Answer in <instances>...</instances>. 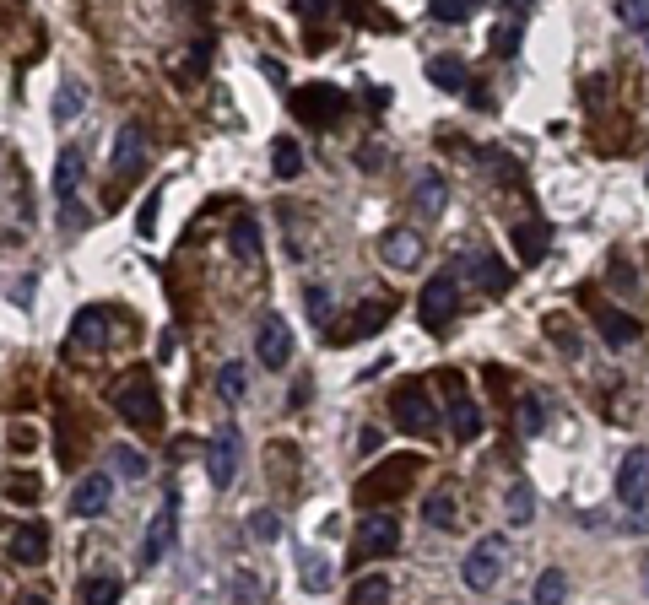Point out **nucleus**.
Wrapping results in <instances>:
<instances>
[{
	"instance_id": "obj_1",
	"label": "nucleus",
	"mask_w": 649,
	"mask_h": 605,
	"mask_svg": "<svg viewBox=\"0 0 649 605\" xmlns=\"http://www.w3.org/2000/svg\"><path fill=\"white\" fill-rule=\"evenodd\" d=\"M109 400H114V411L125 416L130 427H141V433H157V427H163V400H157V384H152L147 368L130 373Z\"/></svg>"
},
{
	"instance_id": "obj_2",
	"label": "nucleus",
	"mask_w": 649,
	"mask_h": 605,
	"mask_svg": "<svg viewBox=\"0 0 649 605\" xmlns=\"http://www.w3.org/2000/svg\"><path fill=\"white\" fill-rule=\"evenodd\" d=\"M503 568H509V541H503V535H482V541L466 551V568H460V578H466L471 595H487V589L503 578Z\"/></svg>"
},
{
	"instance_id": "obj_3",
	"label": "nucleus",
	"mask_w": 649,
	"mask_h": 605,
	"mask_svg": "<svg viewBox=\"0 0 649 605\" xmlns=\"http://www.w3.org/2000/svg\"><path fill=\"white\" fill-rule=\"evenodd\" d=\"M287 109H293V119H303V125H336V119L347 114V92L330 87V82H309L287 98Z\"/></svg>"
},
{
	"instance_id": "obj_4",
	"label": "nucleus",
	"mask_w": 649,
	"mask_h": 605,
	"mask_svg": "<svg viewBox=\"0 0 649 605\" xmlns=\"http://www.w3.org/2000/svg\"><path fill=\"white\" fill-rule=\"evenodd\" d=\"M390 416H395V427L412 433V438H433V433H439V411H433V400H428V389H422V384L395 389V395H390Z\"/></svg>"
},
{
	"instance_id": "obj_5",
	"label": "nucleus",
	"mask_w": 649,
	"mask_h": 605,
	"mask_svg": "<svg viewBox=\"0 0 649 605\" xmlns=\"http://www.w3.org/2000/svg\"><path fill=\"white\" fill-rule=\"evenodd\" d=\"M617 497H622V508L639 514V524L649 519V449H628V460L617 470ZM639 524H633V530H639Z\"/></svg>"
},
{
	"instance_id": "obj_6",
	"label": "nucleus",
	"mask_w": 649,
	"mask_h": 605,
	"mask_svg": "<svg viewBox=\"0 0 649 605\" xmlns=\"http://www.w3.org/2000/svg\"><path fill=\"white\" fill-rule=\"evenodd\" d=\"M238 427H217L206 443V476H211V487H233V476H238Z\"/></svg>"
},
{
	"instance_id": "obj_7",
	"label": "nucleus",
	"mask_w": 649,
	"mask_h": 605,
	"mask_svg": "<svg viewBox=\"0 0 649 605\" xmlns=\"http://www.w3.org/2000/svg\"><path fill=\"white\" fill-rule=\"evenodd\" d=\"M109 168H114L119 184L141 179V168H147V130H141V125H125V130H119V136H114V152H109Z\"/></svg>"
},
{
	"instance_id": "obj_8",
	"label": "nucleus",
	"mask_w": 649,
	"mask_h": 605,
	"mask_svg": "<svg viewBox=\"0 0 649 605\" xmlns=\"http://www.w3.org/2000/svg\"><path fill=\"white\" fill-rule=\"evenodd\" d=\"M174 535H179V492L168 487L163 497V508H157V519H152V530H147V541H141V562H163L168 557V546H174Z\"/></svg>"
},
{
	"instance_id": "obj_9",
	"label": "nucleus",
	"mask_w": 649,
	"mask_h": 605,
	"mask_svg": "<svg viewBox=\"0 0 649 605\" xmlns=\"http://www.w3.org/2000/svg\"><path fill=\"white\" fill-rule=\"evenodd\" d=\"M455 271H444V276H433L428 287H422V298H417V308H422V325L428 330H444L449 325V314H455Z\"/></svg>"
},
{
	"instance_id": "obj_10",
	"label": "nucleus",
	"mask_w": 649,
	"mask_h": 605,
	"mask_svg": "<svg viewBox=\"0 0 649 605\" xmlns=\"http://www.w3.org/2000/svg\"><path fill=\"white\" fill-rule=\"evenodd\" d=\"M590 319H595V330H601V341L612 346V352H628V346L639 341V319L622 314V308H612V303H595Z\"/></svg>"
},
{
	"instance_id": "obj_11",
	"label": "nucleus",
	"mask_w": 649,
	"mask_h": 605,
	"mask_svg": "<svg viewBox=\"0 0 649 605\" xmlns=\"http://www.w3.org/2000/svg\"><path fill=\"white\" fill-rule=\"evenodd\" d=\"M255 352L266 368H287V357H293V330L282 325V314H266L255 330Z\"/></svg>"
},
{
	"instance_id": "obj_12",
	"label": "nucleus",
	"mask_w": 649,
	"mask_h": 605,
	"mask_svg": "<svg viewBox=\"0 0 649 605\" xmlns=\"http://www.w3.org/2000/svg\"><path fill=\"white\" fill-rule=\"evenodd\" d=\"M395 546H401V524L390 514H368L357 530V557H390Z\"/></svg>"
},
{
	"instance_id": "obj_13",
	"label": "nucleus",
	"mask_w": 649,
	"mask_h": 605,
	"mask_svg": "<svg viewBox=\"0 0 649 605\" xmlns=\"http://www.w3.org/2000/svg\"><path fill=\"white\" fill-rule=\"evenodd\" d=\"M6 557L11 562H22V568H33V562H44L49 557V524H17L11 530V541H6Z\"/></svg>"
},
{
	"instance_id": "obj_14",
	"label": "nucleus",
	"mask_w": 649,
	"mask_h": 605,
	"mask_svg": "<svg viewBox=\"0 0 649 605\" xmlns=\"http://www.w3.org/2000/svg\"><path fill=\"white\" fill-rule=\"evenodd\" d=\"M384 325H390V303H363V308L347 319V325L325 330V341H330V346H347V341H357V335H374V330H384Z\"/></svg>"
},
{
	"instance_id": "obj_15",
	"label": "nucleus",
	"mask_w": 649,
	"mask_h": 605,
	"mask_svg": "<svg viewBox=\"0 0 649 605\" xmlns=\"http://www.w3.org/2000/svg\"><path fill=\"white\" fill-rule=\"evenodd\" d=\"M379 254H384V265H395V271H412V265L422 260V238L412 233V227H384Z\"/></svg>"
},
{
	"instance_id": "obj_16",
	"label": "nucleus",
	"mask_w": 649,
	"mask_h": 605,
	"mask_svg": "<svg viewBox=\"0 0 649 605\" xmlns=\"http://www.w3.org/2000/svg\"><path fill=\"white\" fill-rule=\"evenodd\" d=\"M103 335H109V314H103V308H76L71 330H65V346H71V352H87Z\"/></svg>"
},
{
	"instance_id": "obj_17",
	"label": "nucleus",
	"mask_w": 649,
	"mask_h": 605,
	"mask_svg": "<svg viewBox=\"0 0 649 605\" xmlns=\"http://www.w3.org/2000/svg\"><path fill=\"white\" fill-rule=\"evenodd\" d=\"M109 497H114V481L109 476H87V481H76V492H71V514H109Z\"/></svg>"
},
{
	"instance_id": "obj_18",
	"label": "nucleus",
	"mask_w": 649,
	"mask_h": 605,
	"mask_svg": "<svg viewBox=\"0 0 649 605\" xmlns=\"http://www.w3.org/2000/svg\"><path fill=\"white\" fill-rule=\"evenodd\" d=\"M82 168H87L82 146H65L60 163H55V200H60V206H71L76 190H82Z\"/></svg>"
},
{
	"instance_id": "obj_19",
	"label": "nucleus",
	"mask_w": 649,
	"mask_h": 605,
	"mask_svg": "<svg viewBox=\"0 0 649 605\" xmlns=\"http://www.w3.org/2000/svg\"><path fill=\"white\" fill-rule=\"evenodd\" d=\"M412 206H417V217L422 222H433V217H444V206H449V184H444V173H422L417 179V195H412Z\"/></svg>"
},
{
	"instance_id": "obj_20",
	"label": "nucleus",
	"mask_w": 649,
	"mask_h": 605,
	"mask_svg": "<svg viewBox=\"0 0 649 605\" xmlns=\"http://www.w3.org/2000/svg\"><path fill=\"white\" fill-rule=\"evenodd\" d=\"M417 465H422V460H412V454H401V460H384L374 476L363 481V503H368V497H390L395 487H401V476H412Z\"/></svg>"
},
{
	"instance_id": "obj_21",
	"label": "nucleus",
	"mask_w": 649,
	"mask_h": 605,
	"mask_svg": "<svg viewBox=\"0 0 649 605\" xmlns=\"http://www.w3.org/2000/svg\"><path fill=\"white\" fill-rule=\"evenodd\" d=\"M552 249V227L547 222H514V254L525 265H541V254Z\"/></svg>"
},
{
	"instance_id": "obj_22",
	"label": "nucleus",
	"mask_w": 649,
	"mask_h": 605,
	"mask_svg": "<svg viewBox=\"0 0 649 605\" xmlns=\"http://www.w3.org/2000/svg\"><path fill=\"white\" fill-rule=\"evenodd\" d=\"M228 249H233L244 265H260V260H266V244H260V222H255V217H238L233 233H228Z\"/></svg>"
},
{
	"instance_id": "obj_23",
	"label": "nucleus",
	"mask_w": 649,
	"mask_h": 605,
	"mask_svg": "<svg viewBox=\"0 0 649 605\" xmlns=\"http://www.w3.org/2000/svg\"><path fill=\"white\" fill-rule=\"evenodd\" d=\"M449 427H455V443L482 438V411H476V400L460 395V389H455V400H449Z\"/></svg>"
},
{
	"instance_id": "obj_24",
	"label": "nucleus",
	"mask_w": 649,
	"mask_h": 605,
	"mask_svg": "<svg viewBox=\"0 0 649 605\" xmlns=\"http://www.w3.org/2000/svg\"><path fill=\"white\" fill-rule=\"evenodd\" d=\"M466 276H471L482 292H509V281H514V276L493 260V254H471V260H466Z\"/></svg>"
},
{
	"instance_id": "obj_25",
	"label": "nucleus",
	"mask_w": 649,
	"mask_h": 605,
	"mask_svg": "<svg viewBox=\"0 0 649 605\" xmlns=\"http://www.w3.org/2000/svg\"><path fill=\"white\" fill-rule=\"evenodd\" d=\"M455 514H460V508H455V497H449V492H433L428 503H422V524H433V530H455Z\"/></svg>"
},
{
	"instance_id": "obj_26",
	"label": "nucleus",
	"mask_w": 649,
	"mask_h": 605,
	"mask_svg": "<svg viewBox=\"0 0 649 605\" xmlns=\"http://www.w3.org/2000/svg\"><path fill=\"white\" fill-rule=\"evenodd\" d=\"M503 503H509V524H531V519H536V492H531V481H514Z\"/></svg>"
},
{
	"instance_id": "obj_27",
	"label": "nucleus",
	"mask_w": 649,
	"mask_h": 605,
	"mask_svg": "<svg viewBox=\"0 0 649 605\" xmlns=\"http://www.w3.org/2000/svg\"><path fill=\"white\" fill-rule=\"evenodd\" d=\"M244 389H249V373H244V362H222V368H217V395L233 406V400H244Z\"/></svg>"
},
{
	"instance_id": "obj_28",
	"label": "nucleus",
	"mask_w": 649,
	"mask_h": 605,
	"mask_svg": "<svg viewBox=\"0 0 649 605\" xmlns=\"http://www.w3.org/2000/svg\"><path fill=\"white\" fill-rule=\"evenodd\" d=\"M271 168H276V179H298L303 173V152H298V141H276L271 146Z\"/></svg>"
},
{
	"instance_id": "obj_29",
	"label": "nucleus",
	"mask_w": 649,
	"mask_h": 605,
	"mask_svg": "<svg viewBox=\"0 0 649 605\" xmlns=\"http://www.w3.org/2000/svg\"><path fill=\"white\" fill-rule=\"evenodd\" d=\"M76 595H82L87 605H109V600L125 595V584H119V578H82V589H76Z\"/></svg>"
},
{
	"instance_id": "obj_30",
	"label": "nucleus",
	"mask_w": 649,
	"mask_h": 605,
	"mask_svg": "<svg viewBox=\"0 0 649 605\" xmlns=\"http://www.w3.org/2000/svg\"><path fill=\"white\" fill-rule=\"evenodd\" d=\"M563 595H568V578H563L558 568H547V573L536 578V589H531V600H536V605H558Z\"/></svg>"
},
{
	"instance_id": "obj_31",
	"label": "nucleus",
	"mask_w": 649,
	"mask_h": 605,
	"mask_svg": "<svg viewBox=\"0 0 649 605\" xmlns=\"http://www.w3.org/2000/svg\"><path fill=\"white\" fill-rule=\"evenodd\" d=\"M541 427H547V406H541V395H525L520 400V438H541Z\"/></svg>"
},
{
	"instance_id": "obj_32",
	"label": "nucleus",
	"mask_w": 649,
	"mask_h": 605,
	"mask_svg": "<svg viewBox=\"0 0 649 605\" xmlns=\"http://www.w3.org/2000/svg\"><path fill=\"white\" fill-rule=\"evenodd\" d=\"M109 465H114L125 481H141V476H147V460H141L136 449H125V443H114V449H109Z\"/></svg>"
},
{
	"instance_id": "obj_33",
	"label": "nucleus",
	"mask_w": 649,
	"mask_h": 605,
	"mask_svg": "<svg viewBox=\"0 0 649 605\" xmlns=\"http://www.w3.org/2000/svg\"><path fill=\"white\" fill-rule=\"evenodd\" d=\"M303 303H309V319L314 325H330V314H336V308H330V287H320V281H309V287H303Z\"/></svg>"
},
{
	"instance_id": "obj_34",
	"label": "nucleus",
	"mask_w": 649,
	"mask_h": 605,
	"mask_svg": "<svg viewBox=\"0 0 649 605\" xmlns=\"http://www.w3.org/2000/svg\"><path fill=\"white\" fill-rule=\"evenodd\" d=\"M428 82H439V87H466V65L460 60H428Z\"/></svg>"
},
{
	"instance_id": "obj_35",
	"label": "nucleus",
	"mask_w": 649,
	"mask_h": 605,
	"mask_svg": "<svg viewBox=\"0 0 649 605\" xmlns=\"http://www.w3.org/2000/svg\"><path fill=\"white\" fill-rule=\"evenodd\" d=\"M617 22L628 33H649V0H617Z\"/></svg>"
},
{
	"instance_id": "obj_36",
	"label": "nucleus",
	"mask_w": 649,
	"mask_h": 605,
	"mask_svg": "<svg viewBox=\"0 0 649 605\" xmlns=\"http://www.w3.org/2000/svg\"><path fill=\"white\" fill-rule=\"evenodd\" d=\"M76 114H82V82H65L55 98V125H71Z\"/></svg>"
},
{
	"instance_id": "obj_37",
	"label": "nucleus",
	"mask_w": 649,
	"mask_h": 605,
	"mask_svg": "<svg viewBox=\"0 0 649 605\" xmlns=\"http://www.w3.org/2000/svg\"><path fill=\"white\" fill-rule=\"evenodd\" d=\"M520 22H503V28H493V55H503V60H514L520 55Z\"/></svg>"
},
{
	"instance_id": "obj_38",
	"label": "nucleus",
	"mask_w": 649,
	"mask_h": 605,
	"mask_svg": "<svg viewBox=\"0 0 649 605\" xmlns=\"http://www.w3.org/2000/svg\"><path fill=\"white\" fill-rule=\"evenodd\" d=\"M249 535H255V541H276V535H282V519H276L271 508H255V514H249Z\"/></svg>"
},
{
	"instance_id": "obj_39",
	"label": "nucleus",
	"mask_w": 649,
	"mask_h": 605,
	"mask_svg": "<svg viewBox=\"0 0 649 605\" xmlns=\"http://www.w3.org/2000/svg\"><path fill=\"white\" fill-rule=\"evenodd\" d=\"M476 0H433V22H466Z\"/></svg>"
},
{
	"instance_id": "obj_40",
	"label": "nucleus",
	"mask_w": 649,
	"mask_h": 605,
	"mask_svg": "<svg viewBox=\"0 0 649 605\" xmlns=\"http://www.w3.org/2000/svg\"><path fill=\"white\" fill-rule=\"evenodd\" d=\"M352 600L363 605V600H390V578H357L352 584Z\"/></svg>"
},
{
	"instance_id": "obj_41",
	"label": "nucleus",
	"mask_w": 649,
	"mask_h": 605,
	"mask_svg": "<svg viewBox=\"0 0 649 605\" xmlns=\"http://www.w3.org/2000/svg\"><path fill=\"white\" fill-rule=\"evenodd\" d=\"M206 65H211V44H195V49H190V60H184V71H179V82H190V76H201Z\"/></svg>"
},
{
	"instance_id": "obj_42",
	"label": "nucleus",
	"mask_w": 649,
	"mask_h": 605,
	"mask_svg": "<svg viewBox=\"0 0 649 605\" xmlns=\"http://www.w3.org/2000/svg\"><path fill=\"white\" fill-rule=\"evenodd\" d=\"M17 503H38V481L33 476H11V487H6Z\"/></svg>"
},
{
	"instance_id": "obj_43",
	"label": "nucleus",
	"mask_w": 649,
	"mask_h": 605,
	"mask_svg": "<svg viewBox=\"0 0 649 605\" xmlns=\"http://www.w3.org/2000/svg\"><path fill=\"white\" fill-rule=\"evenodd\" d=\"M152 227H157V190H152L147 200H141V222H136V233H141V238H152Z\"/></svg>"
},
{
	"instance_id": "obj_44",
	"label": "nucleus",
	"mask_w": 649,
	"mask_h": 605,
	"mask_svg": "<svg viewBox=\"0 0 649 605\" xmlns=\"http://www.w3.org/2000/svg\"><path fill=\"white\" fill-rule=\"evenodd\" d=\"M357 449H363V460H368V454H379V449H384V433H379V427H363V438H357Z\"/></svg>"
},
{
	"instance_id": "obj_45",
	"label": "nucleus",
	"mask_w": 649,
	"mask_h": 605,
	"mask_svg": "<svg viewBox=\"0 0 649 605\" xmlns=\"http://www.w3.org/2000/svg\"><path fill=\"white\" fill-rule=\"evenodd\" d=\"M298 17H320V11H330V0H293Z\"/></svg>"
},
{
	"instance_id": "obj_46",
	"label": "nucleus",
	"mask_w": 649,
	"mask_h": 605,
	"mask_svg": "<svg viewBox=\"0 0 649 605\" xmlns=\"http://www.w3.org/2000/svg\"><path fill=\"white\" fill-rule=\"evenodd\" d=\"M233 595H238V600H255L260 584H255V578H233Z\"/></svg>"
},
{
	"instance_id": "obj_47",
	"label": "nucleus",
	"mask_w": 649,
	"mask_h": 605,
	"mask_svg": "<svg viewBox=\"0 0 649 605\" xmlns=\"http://www.w3.org/2000/svg\"><path fill=\"white\" fill-rule=\"evenodd\" d=\"M379 163H384V152H368V146L357 152V168H379Z\"/></svg>"
},
{
	"instance_id": "obj_48",
	"label": "nucleus",
	"mask_w": 649,
	"mask_h": 605,
	"mask_svg": "<svg viewBox=\"0 0 649 605\" xmlns=\"http://www.w3.org/2000/svg\"><path fill=\"white\" fill-rule=\"evenodd\" d=\"M347 11H352L357 22H368V0H347Z\"/></svg>"
},
{
	"instance_id": "obj_49",
	"label": "nucleus",
	"mask_w": 649,
	"mask_h": 605,
	"mask_svg": "<svg viewBox=\"0 0 649 605\" xmlns=\"http://www.w3.org/2000/svg\"><path fill=\"white\" fill-rule=\"evenodd\" d=\"M503 6H509L514 17H520V11H531V0H503Z\"/></svg>"
}]
</instances>
